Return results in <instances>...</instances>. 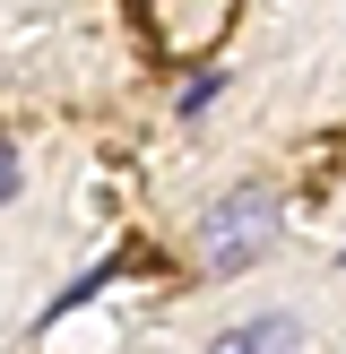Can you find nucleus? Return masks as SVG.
<instances>
[{
    "instance_id": "nucleus-4",
    "label": "nucleus",
    "mask_w": 346,
    "mask_h": 354,
    "mask_svg": "<svg viewBox=\"0 0 346 354\" xmlns=\"http://www.w3.org/2000/svg\"><path fill=\"white\" fill-rule=\"evenodd\" d=\"M9 199H17V147L0 138V207H9Z\"/></svg>"
},
{
    "instance_id": "nucleus-3",
    "label": "nucleus",
    "mask_w": 346,
    "mask_h": 354,
    "mask_svg": "<svg viewBox=\"0 0 346 354\" xmlns=\"http://www.w3.org/2000/svg\"><path fill=\"white\" fill-rule=\"evenodd\" d=\"M217 95H225V69H199V78L182 86V121H199V113H208Z\"/></svg>"
},
{
    "instance_id": "nucleus-2",
    "label": "nucleus",
    "mask_w": 346,
    "mask_h": 354,
    "mask_svg": "<svg viewBox=\"0 0 346 354\" xmlns=\"http://www.w3.org/2000/svg\"><path fill=\"white\" fill-rule=\"evenodd\" d=\"M225 354H268V346H311V320H294V311H251V320L217 328Z\"/></svg>"
},
{
    "instance_id": "nucleus-1",
    "label": "nucleus",
    "mask_w": 346,
    "mask_h": 354,
    "mask_svg": "<svg viewBox=\"0 0 346 354\" xmlns=\"http://www.w3.org/2000/svg\"><path fill=\"white\" fill-rule=\"evenodd\" d=\"M277 216H286V199H277V182H234L217 207L199 216V251H208V277H242L260 251L277 242Z\"/></svg>"
}]
</instances>
